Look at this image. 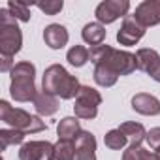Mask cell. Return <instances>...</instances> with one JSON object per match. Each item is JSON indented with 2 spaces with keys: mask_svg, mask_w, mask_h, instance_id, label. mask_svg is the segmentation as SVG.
<instances>
[{
  "mask_svg": "<svg viewBox=\"0 0 160 160\" xmlns=\"http://www.w3.org/2000/svg\"><path fill=\"white\" fill-rule=\"evenodd\" d=\"M32 104H34L36 113L42 115V117H51V115H55L58 111V100H57V96H53V94H49L45 91H40L36 94V98H34Z\"/></svg>",
  "mask_w": 160,
  "mask_h": 160,
  "instance_id": "9a60e30c",
  "label": "cell"
},
{
  "mask_svg": "<svg viewBox=\"0 0 160 160\" xmlns=\"http://www.w3.org/2000/svg\"><path fill=\"white\" fill-rule=\"evenodd\" d=\"M149 152L151 151L143 149L141 145H130L122 152V160H147L149 158Z\"/></svg>",
  "mask_w": 160,
  "mask_h": 160,
  "instance_id": "d4e9b609",
  "label": "cell"
},
{
  "mask_svg": "<svg viewBox=\"0 0 160 160\" xmlns=\"http://www.w3.org/2000/svg\"><path fill=\"white\" fill-rule=\"evenodd\" d=\"M75 156V141L58 139L55 143V156L53 160H73Z\"/></svg>",
  "mask_w": 160,
  "mask_h": 160,
  "instance_id": "7402d4cb",
  "label": "cell"
},
{
  "mask_svg": "<svg viewBox=\"0 0 160 160\" xmlns=\"http://www.w3.org/2000/svg\"><path fill=\"white\" fill-rule=\"evenodd\" d=\"M12 85H10V94L15 102H34L36 98V83H34V77H36V66L28 60H21L17 62L12 72Z\"/></svg>",
  "mask_w": 160,
  "mask_h": 160,
  "instance_id": "3957f363",
  "label": "cell"
},
{
  "mask_svg": "<svg viewBox=\"0 0 160 160\" xmlns=\"http://www.w3.org/2000/svg\"><path fill=\"white\" fill-rule=\"evenodd\" d=\"M119 130L126 136V139L130 141V145H141L147 138V130L141 122H134V121H126L119 126Z\"/></svg>",
  "mask_w": 160,
  "mask_h": 160,
  "instance_id": "ac0fdd59",
  "label": "cell"
},
{
  "mask_svg": "<svg viewBox=\"0 0 160 160\" xmlns=\"http://www.w3.org/2000/svg\"><path fill=\"white\" fill-rule=\"evenodd\" d=\"M79 134H81V126H79L77 117H64L57 124V136H58V139L75 141Z\"/></svg>",
  "mask_w": 160,
  "mask_h": 160,
  "instance_id": "2e32d148",
  "label": "cell"
},
{
  "mask_svg": "<svg viewBox=\"0 0 160 160\" xmlns=\"http://www.w3.org/2000/svg\"><path fill=\"white\" fill-rule=\"evenodd\" d=\"M136 58H138V70L145 72L152 81L160 83V55L156 49L151 47H141L136 51Z\"/></svg>",
  "mask_w": 160,
  "mask_h": 160,
  "instance_id": "ba28073f",
  "label": "cell"
},
{
  "mask_svg": "<svg viewBox=\"0 0 160 160\" xmlns=\"http://www.w3.org/2000/svg\"><path fill=\"white\" fill-rule=\"evenodd\" d=\"M102 104V94L89 87V85H81L77 96H75V104H73V113L77 119H85L91 121L98 115V106Z\"/></svg>",
  "mask_w": 160,
  "mask_h": 160,
  "instance_id": "8992f818",
  "label": "cell"
},
{
  "mask_svg": "<svg viewBox=\"0 0 160 160\" xmlns=\"http://www.w3.org/2000/svg\"><path fill=\"white\" fill-rule=\"evenodd\" d=\"M79 89V79L75 75H72L64 66L60 64H51L45 68L43 77H42V91L58 96L62 100H72L77 96Z\"/></svg>",
  "mask_w": 160,
  "mask_h": 160,
  "instance_id": "7a4b0ae2",
  "label": "cell"
},
{
  "mask_svg": "<svg viewBox=\"0 0 160 160\" xmlns=\"http://www.w3.org/2000/svg\"><path fill=\"white\" fill-rule=\"evenodd\" d=\"M36 6V2L32 0H10L8 2V10L12 12V15L17 19V21H23V23H28L30 21V8Z\"/></svg>",
  "mask_w": 160,
  "mask_h": 160,
  "instance_id": "d6986e66",
  "label": "cell"
},
{
  "mask_svg": "<svg viewBox=\"0 0 160 160\" xmlns=\"http://www.w3.org/2000/svg\"><path fill=\"white\" fill-rule=\"evenodd\" d=\"M147 160H160V156L152 151V152H149V158H147Z\"/></svg>",
  "mask_w": 160,
  "mask_h": 160,
  "instance_id": "4316f807",
  "label": "cell"
},
{
  "mask_svg": "<svg viewBox=\"0 0 160 160\" xmlns=\"http://www.w3.org/2000/svg\"><path fill=\"white\" fill-rule=\"evenodd\" d=\"M36 8H40L45 15H57L58 12H62L64 2L62 0H42V2H36Z\"/></svg>",
  "mask_w": 160,
  "mask_h": 160,
  "instance_id": "cb8c5ba5",
  "label": "cell"
},
{
  "mask_svg": "<svg viewBox=\"0 0 160 160\" xmlns=\"http://www.w3.org/2000/svg\"><path fill=\"white\" fill-rule=\"evenodd\" d=\"M66 60L73 66V68H81L91 60V51L85 45H73L68 49L66 53Z\"/></svg>",
  "mask_w": 160,
  "mask_h": 160,
  "instance_id": "ffe728a7",
  "label": "cell"
},
{
  "mask_svg": "<svg viewBox=\"0 0 160 160\" xmlns=\"http://www.w3.org/2000/svg\"><path fill=\"white\" fill-rule=\"evenodd\" d=\"M81 38L85 43L96 47V45H102L104 40H106V27L100 25L98 21L96 23H87L81 30Z\"/></svg>",
  "mask_w": 160,
  "mask_h": 160,
  "instance_id": "e0dca14e",
  "label": "cell"
},
{
  "mask_svg": "<svg viewBox=\"0 0 160 160\" xmlns=\"http://www.w3.org/2000/svg\"><path fill=\"white\" fill-rule=\"evenodd\" d=\"M143 36H145V27L139 25V21L134 15H126L122 19V25H121L119 32H117V42L121 45L130 47V45H136Z\"/></svg>",
  "mask_w": 160,
  "mask_h": 160,
  "instance_id": "9c48e42d",
  "label": "cell"
},
{
  "mask_svg": "<svg viewBox=\"0 0 160 160\" xmlns=\"http://www.w3.org/2000/svg\"><path fill=\"white\" fill-rule=\"evenodd\" d=\"M73 160H96V138H94V134L81 130V134L75 139Z\"/></svg>",
  "mask_w": 160,
  "mask_h": 160,
  "instance_id": "4fadbf2b",
  "label": "cell"
},
{
  "mask_svg": "<svg viewBox=\"0 0 160 160\" xmlns=\"http://www.w3.org/2000/svg\"><path fill=\"white\" fill-rule=\"evenodd\" d=\"M128 10H130L128 0H104L96 6L94 15L100 25H111L121 17L124 19L128 15Z\"/></svg>",
  "mask_w": 160,
  "mask_h": 160,
  "instance_id": "52a82bcc",
  "label": "cell"
},
{
  "mask_svg": "<svg viewBox=\"0 0 160 160\" xmlns=\"http://www.w3.org/2000/svg\"><path fill=\"white\" fill-rule=\"evenodd\" d=\"M126 136L119 130V128H113V130H109L106 136H104V143H106V147L108 149H113V151H121L124 145H126Z\"/></svg>",
  "mask_w": 160,
  "mask_h": 160,
  "instance_id": "603a6c76",
  "label": "cell"
},
{
  "mask_svg": "<svg viewBox=\"0 0 160 160\" xmlns=\"http://www.w3.org/2000/svg\"><path fill=\"white\" fill-rule=\"evenodd\" d=\"M23 45V32L8 8L0 10V57L13 58Z\"/></svg>",
  "mask_w": 160,
  "mask_h": 160,
  "instance_id": "277c9868",
  "label": "cell"
},
{
  "mask_svg": "<svg viewBox=\"0 0 160 160\" xmlns=\"http://www.w3.org/2000/svg\"><path fill=\"white\" fill-rule=\"evenodd\" d=\"M145 141L149 143V147H151L152 151H156V149L160 147V126H154V128H151V130L147 132V138H145Z\"/></svg>",
  "mask_w": 160,
  "mask_h": 160,
  "instance_id": "484cf974",
  "label": "cell"
},
{
  "mask_svg": "<svg viewBox=\"0 0 160 160\" xmlns=\"http://www.w3.org/2000/svg\"><path fill=\"white\" fill-rule=\"evenodd\" d=\"M91 62L94 64V81L100 87H113L119 75H130L138 70V58L130 51H121L111 45L91 47Z\"/></svg>",
  "mask_w": 160,
  "mask_h": 160,
  "instance_id": "6da1fadb",
  "label": "cell"
},
{
  "mask_svg": "<svg viewBox=\"0 0 160 160\" xmlns=\"http://www.w3.org/2000/svg\"><path fill=\"white\" fill-rule=\"evenodd\" d=\"M55 145L51 141H27L19 149V160H53Z\"/></svg>",
  "mask_w": 160,
  "mask_h": 160,
  "instance_id": "30bf717a",
  "label": "cell"
},
{
  "mask_svg": "<svg viewBox=\"0 0 160 160\" xmlns=\"http://www.w3.org/2000/svg\"><path fill=\"white\" fill-rule=\"evenodd\" d=\"M132 109L139 115H145V117H156L160 115V100L152 94H147V92H138L132 96Z\"/></svg>",
  "mask_w": 160,
  "mask_h": 160,
  "instance_id": "7c38bea8",
  "label": "cell"
},
{
  "mask_svg": "<svg viewBox=\"0 0 160 160\" xmlns=\"http://www.w3.org/2000/svg\"><path fill=\"white\" fill-rule=\"evenodd\" d=\"M70 40V34L64 25L51 23L43 28V42L49 49H62Z\"/></svg>",
  "mask_w": 160,
  "mask_h": 160,
  "instance_id": "5bb4252c",
  "label": "cell"
},
{
  "mask_svg": "<svg viewBox=\"0 0 160 160\" xmlns=\"http://www.w3.org/2000/svg\"><path fill=\"white\" fill-rule=\"evenodd\" d=\"M0 121L10 124L12 128H15L19 132H23V134H38V132L45 130V122L40 117L30 115L25 109L13 108L6 100H0Z\"/></svg>",
  "mask_w": 160,
  "mask_h": 160,
  "instance_id": "5b68a950",
  "label": "cell"
},
{
  "mask_svg": "<svg viewBox=\"0 0 160 160\" xmlns=\"http://www.w3.org/2000/svg\"><path fill=\"white\" fill-rule=\"evenodd\" d=\"M154 152H156V154H158V156H160V147H158V149H156V151H154Z\"/></svg>",
  "mask_w": 160,
  "mask_h": 160,
  "instance_id": "83f0119b",
  "label": "cell"
},
{
  "mask_svg": "<svg viewBox=\"0 0 160 160\" xmlns=\"http://www.w3.org/2000/svg\"><path fill=\"white\" fill-rule=\"evenodd\" d=\"M134 17L145 28L160 25V0H145V2H141L136 8Z\"/></svg>",
  "mask_w": 160,
  "mask_h": 160,
  "instance_id": "8fae6325",
  "label": "cell"
},
{
  "mask_svg": "<svg viewBox=\"0 0 160 160\" xmlns=\"http://www.w3.org/2000/svg\"><path fill=\"white\" fill-rule=\"evenodd\" d=\"M27 134L15 130V128H4L0 130V143H2V151H6L12 145H21Z\"/></svg>",
  "mask_w": 160,
  "mask_h": 160,
  "instance_id": "44dd1931",
  "label": "cell"
}]
</instances>
